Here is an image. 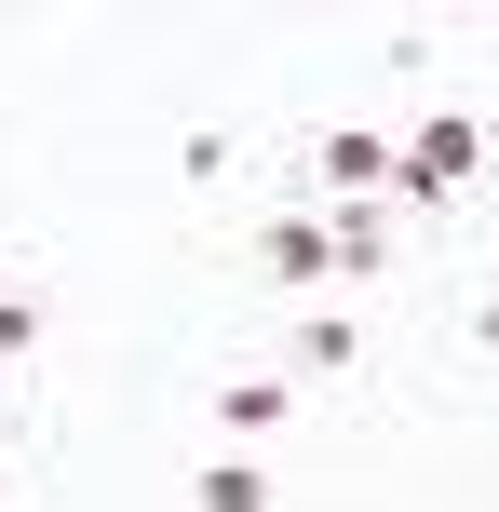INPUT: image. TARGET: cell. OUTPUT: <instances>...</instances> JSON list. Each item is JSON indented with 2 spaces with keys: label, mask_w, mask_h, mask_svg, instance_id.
I'll use <instances>...</instances> for the list:
<instances>
[{
  "label": "cell",
  "mask_w": 499,
  "mask_h": 512,
  "mask_svg": "<svg viewBox=\"0 0 499 512\" xmlns=\"http://www.w3.org/2000/svg\"><path fill=\"white\" fill-rule=\"evenodd\" d=\"M459 176H473V122H419L405 135V189H419V203H446Z\"/></svg>",
  "instance_id": "1"
},
{
  "label": "cell",
  "mask_w": 499,
  "mask_h": 512,
  "mask_svg": "<svg viewBox=\"0 0 499 512\" xmlns=\"http://www.w3.org/2000/svg\"><path fill=\"white\" fill-rule=\"evenodd\" d=\"M257 256H270V283H324V256H338V243H324L311 216H270V243H257Z\"/></svg>",
  "instance_id": "2"
},
{
  "label": "cell",
  "mask_w": 499,
  "mask_h": 512,
  "mask_svg": "<svg viewBox=\"0 0 499 512\" xmlns=\"http://www.w3.org/2000/svg\"><path fill=\"white\" fill-rule=\"evenodd\" d=\"M203 512H270V472L257 459H203Z\"/></svg>",
  "instance_id": "3"
},
{
  "label": "cell",
  "mask_w": 499,
  "mask_h": 512,
  "mask_svg": "<svg viewBox=\"0 0 499 512\" xmlns=\"http://www.w3.org/2000/svg\"><path fill=\"white\" fill-rule=\"evenodd\" d=\"M216 418H230V432H270V418H284V391H270V378H230V391H216Z\"/></svg>",
  "instance_id": "4"
},
{
  "label": "cell",
  "mask_w": 499,
  "mask_h": 512,
  "mask_svg": "<svg viewBox=\"0 0 499 512\" xmlns=\"http://www.w3.org/2000/svg\"><path fill=\"white\" fill-rule=\"evenodd\" d=\"M324 243H338V270H378V256H392V230H378V216H338Z\"/></svg>",
  "instance_id": "5"
},
{
  "label": "cell",
  "mask_w": 499,
  "mask_h": 512,
  "mask_svg": "<svg viewBox=\"0 0 499 512\" xmlns=\"http://www.w3.org/2000/svg\"><path fill=\"white\" fill-rule=\"evenodd\" d=\"M27 337H41V310H27V297H0V351H27Z\"/></svg>",
  "instance_id": "6"
},
{
  "label": "cell",
  "mask_w": 499,
  "mask_h": 512,
  "mask_svg": "<svg viewBox=\"0 0 499 512\" xmlns=\"http://www.w3.org/2000/svg\"><path fill=\"white\" fill-rule=\"evenodd\" d=\"M486 351H499V297H486Z\"/></svg>",
  "instance_id": "7"
}]
</instances>
